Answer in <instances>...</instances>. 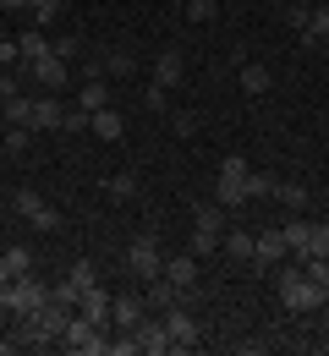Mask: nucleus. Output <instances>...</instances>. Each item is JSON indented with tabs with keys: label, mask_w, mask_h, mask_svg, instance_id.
Wrapping results in <instances>:
<instances>
[{
	"label": "nucleus",
	"mask_w": 329,
	"mask_h": 356,
	"mask_svg": "<svg viewBox=\"0 0 329 356\" xmlns=\"http://www.w3.org/2000/svg\"><path fill=\"white\" fill-rule=\"evenodd\" d=\"M45 302H49V285L33 280V274H11V280L0 285V307L17 312V318H22V312H39Z\"/></svg>",
	"instance_id": "f257e3e1"
},
{
	"label": "nucleus",
	"mask_w": 329,
	"mask_h": 356,
	"mask_svg": "<svg viewBox=\"0 0 329 356\" xmlns=\"http://www.w3.org/2000/svg\"><path fill=\"white\" fill-rule=\"evenodd\" d=\"M214 203H220V209H241V203H247V159H241V154H225V159H220Z\"/></svg>",
	"instance_id": "f03ea898"
},
{
	"label": "nucleus",
	"mask_w": 329,
	"mask_h": 356,
	"mask_svg": "<svg viewBox=\"0 0 329 356\" xmlns=\"http://www.w3.org/2000/svg\"><path fill=\"white\" fill-rule=\"evenodd\" d=\"M280 302H285V312H319L324 307V291L302 274V264L296 268H285L280 274Z\"/></svg>",
	"instance_id": "7ed1b4c3"
},
{
	"label": "nucleus",
	"mask_w": 329,
	"mask_h": 356,
	"mask_svg": "<svg viewBox=\"0 0 329 356\" xmlns=\"http://www.w3.org/2000/svg\"><path fill=\"white\" fill-rule=\"evenodd\" d=\"M61 346H66V351H77V356H110V334H104L99 323H88L83 312H72V323H66Z\"/></svg>",
	"instance_id": "20e7f679"
},
{
	"label": "nucleus",
	"mask_w": 329,
	"mask_h": 356,
	"mask_svg": "<svg viewBox=\"0 0 329 356\" xmlns=\"http://www.w3.org/2000/svg\"><path fill=\"white\" fill-rule=\"evenodd\" d=\"M192 220H198V225H192V252L203 258V252H214V247L225 241V209H220V203H214V209L203 203Z\"/></svg>",
	"instance_id": "39448f33"
},
{
	"label": "nucleus",
	"mask_w": 329,
	"mask_h": 356,
	"mask_svg": "<svg viewBox=\"0 0 329 356\" xmlns=\"http://www.w3.org/2000/svg\"><path fill=\"white\" fill-rule=\"evenodd\" d=\"M121 264L132 268V274H138V280H159V274H165V258H159V241H154V236H148V230H143L138 241H132V247H127V258H121Z\"/></svg>",
	"instance_id": "423d86ee"
},
{
	"label": "nucleus",
	"mask_w": 329,
	"mask_h": 356,
	"mask_svg": "<svg viewBox=\"0 0 329 356\" xmlns=\"http://www.w3.org/2000/svg\"><path fill=\"white\" fill-rule=\"evenodd\" d=\"M11 203H17V214H22V220H33V230H61V214H55V209H49L45 197H39V192H28V186H22V192H11Z\"/></svg>",
	"instance_id": "0eeeda50"
},
{
	"label": "nucleus",
	"mask_w": 329,
	"mask_h": 356,
	"mask_svg": "<svg viewBox=\"0 0 329 356\" xmlns=\"http://www.w3.org/2000/svg\"><path fill=\"white\" fill-rule=\"evenodd\" d=\"M159 318H165V334H170V346H176V356L198 346V318H192V312L182 307V302H176V307H165Z\"/></svg>",
	"instance_id": "6e6552de"
},
{
	"label": "nucleus",
	"mask_w": 329,
	"mask_h": 356,
	"mask_svg": "<svg viewBox=\"0 0 329 356\" xmlns=\"http://www.w3.org/2000/svg\"><path fill=\"white\" fill-rule=\"evenodd\" d=\"M77 312H83V318H88V323H99V329H104V334H110V329H115V318H110V291H104V285H88V291H83V296H77Z\"/></svg>",
	"instance_id": "1a4fd4ad"
},
{
	"label": "nucleus",
	"mask_w": 329,
	"mask_h": 356,
	"mask_svg": "<svg viewBox=\"0 0 329 356\" xmlns=\"http://www.w3.org/2000/svg\"><path fill=\"white\" fill-rule=\"evenodd\" d=\"M138 346H143V356H176V346H170V334H165V318H143L138 329Z\"/></svg>",
	"instance_id": "9d476101"
},
{
	"label": "nucleus",
	"mask_w": 329,
	"mask_h": 356,
	"mask_svg": "<svg viewBox=\"0 0 329 356\" xmlns=\"http://www.w3.org/2000/svg\"><path fill=\"white\" fill-rule=\"evenodd\" d=\"M291 247H285L280 230H258V247H252V268H269V264H285Z\"/></svg>",
	"instance_id": "9b49d317"
},
{
	"label": "nucleus",
	"mask_w": 329,
	"mask_h": 356,
	"mask_svg": "<svg viewBox=\"0 0 329 356\" xmlns=\"http://www.w3.org/2000/svg\"><path fill=\"white\" fill-rule=\"evenodd\" d=\"M110 318H115V329H138L148 318V302L143 296H110Z\"/></svg>",
	"instance_id": "f8f14e48"
},
{
	"label": "nucleus",
	"mask_w": 329,
	"mask_h": 356,
	"mask_svg": "<svg viewBox=\"0 0 329 356\" xmlns=\"http://www.w3.org/2000/svg\"><path fill=\"white\" fill-rule=\"evenodd\" d=\"M165 280L187 296L192 285H198V252H182V258H165Z\"/></svg>",
	"instance_id": "ddd939ff"
},
{
	"label": "nucleus",
	"mask_w": 329,
	"mask_h": 356,
	"mask_svg": "<svg viewBox=\"0 0 329 356\" xmlns=\"http://www.w3.org/2000/svg\"><path fill=\"white\" fill-rule=\"evenodd\" d=\"M28 72H33V83H39V88H61V83L72 77V60H61V55H45V60H33Z\"/></svg>",
	"instance_id": "4468645a"
},
{
	"label": "nucleus",
	"mask_w": 329,
	"mask_h": 356,
	"mask_svg": "<svg viewBox=\"0 0 329 356\" xmlns=\"http://www.w3.org/2000/svg\"><path fill=\"white\" fill-rule=\"evenodd\" d=\"M182 77H187V60H182L176 49H159V60H154V83H159V88H182Z\"/></svg>",
	"instance_id": "2eb2a0df"
},
{
	"label": "nucleus",
	"mask_w": 329,
	"mask_h": 356,
	"mask_svg": "<svg viewBox=\"0 0 329 356\" xmlns=\"http://www.w3.org/2000/svg\"><path fill=\"white\" fill-rule=\"evenodd\" d=\"M88 132H94L99 143H121V137H127V121H121V110H110V104H104V110H94Z\"/></svg>",
	"instance_id": "dca6fc26"
},
{
	"label": "nucleus",
	"mask_w": 329,
	"mask_h": 356,
	"mask_svg": "<svg viewBox=\"0 0 329 356\" xmlns=\"http://www.w3.org/2000/svg\"><path fill=\"white\" fill-rule=\"evenodd\" d=\"M61 121H66V104H61V99H33V121H28V127H39V132H55Z\"/></svg>",
	"instance_id": "f3484780"
},
{
	"label": "nucleus",
	"mask_w": 329,
	"mask_h": 356,
	"mask_svg": "<svg viewBox=\"0 0 329 356\" xmlns=\"http://www.w3.org/2000/svg\"><path fill=\"white\" fill-rule=\"evenodd\" d=\"M329 39V6H307V28H302V44H324Z\"/></svg>",
	"instance_id": "a211bd4d"
},
{
	"label": "nucleus",
	"mask_w": 329,
	"mask_h": 356,
	"mask_svg": "<svg viewBox=\"0 0 329 356\" xmlns=\"http://www.w3.org/2000/svg\"><path fill=\"white\" fill-rule=\"evenodd\" d=\"M77 104H83L88 115H94V110H104V104H110V83H104V77H88V83L77 88Z\"/></svg>",
	"instance_id": "6ab92c4d"
},
{
	"label": "nucleus",
	"mask_w": 329,
	"mask_h": 356,
	"mask_svg": "<svg viewBox=\"0 0 329 356\" xmlns=\"http://www.w3.org/2000/svg\"><path fill=\"white\" fill-rule=\"evenodd\" d=\"M225 252H231L236 264H252V247H258V236L252 230H225V241H220Z\"/></svg>",
	"instance_id": "aec40b11"
},
{
	"label": "nucleus",
	"mask_w": 329,
	"mask_h": 356,
	"mask_svg": "<svg viewBox=\"0 0 329 356\" xmlns=\"http://www.w3.org/2000/svg\"><path fill=\"white\" fill-rule=\"evenodd\" d=\"M280 236H285V247H291L296 258H307V236H313V220H285V225H280Z\"/></svg>",
	"instance_id": "412c9836"
},
{
	"label": "nucleus",
	"mask_w": 329,
	"mask_h": 356,
	"mask_svg": "<svg viewBox=\"0 0 329 356\" xmlns=\"http://www.w3.org/2000/svg\"><path fill=\"white\" fill-rule=\"evenodd\" d=\"M241 93H247V99H258V93H269V66H258V60H247V66H241Z\"/></svg>",
	"instance_id": "4be33fe9"
},
{
	"label": "nucleus",
	"mask_w": 329,
	"mask_h": 356,
	"mask_svg": "<svg viewBox=\"0 0 329 356\" xmlns=\"http://www.w3.org/2000/svg\"><path fill=\"white\" fill-rule=\"evenodd\" d=\"M0 115H6L11 127H28V121H33V99H22V93H11V99L0 104Z\"/></svg>",
	"instance_id": "5701e85b"
},
{
	"label": "nucleus",
	"mask_w": 329,
	"mask_h": 356,
	"mask_svg": "<svg viewBox=\"0 0 329 356\" xmlns=\"http://www.w3.org/2000/svg\"><path fill=\"white\" fill-rule=\"evenodd\" d=\"M275 197H280L285 209H296V214L307 209V186H302V181H275Z\"/></svg>",
	"instance_id": "b1692460"
},
{
	"label": "nucleus",
	"mask_w": 329,
	"mask_h": 356,
	"mask_svg": "<svg viewBox=\"0 0 329 356\" xmlns=\"http://www.w3.org/2000/svg\"><path fill=\"white\" fill-rule=\"evenodd\" d=\"M17 44H22V60H28V66H33V60H45V55H49V39L39 33V28H33V33H22Z\"/></svg>",
	"instance_id": "393cba45"
},
{
	"label": "nucleus",
	"mask_w": 329,
	"mask_h": 356,
	"mask_svg": "<svg viewBox=\"0 0 329 356\" xmlns=\"http://www.w3.org/2000/svg\"><path fill=\"white\" fill-rule=\"evenodd\" d=\"M66 280H72V285H77V296H83L88 285H99V268L88 264V258H77V264H72V274H66Z\"/></svg>",
	"instance_id": "a878e982"
},
{
	"label": "nucleus",
	"mask_w": 329,
	"mask_h": 356,
	"mask_svg": "<svg viewBox=\"0 0 329 356\" xmlns=\"http://www.w3.org/2000/svg\"><path fill=\"white\" fill-rule=\"evenodd\" d=\"M0 258H6V268H11V274H33V252H28V247H6Z\"/></svg>",
	"instance_id": "bb28decb"
},
{
	"label": "nucleus",
	"mask_w": 329,
	"mask_h": 356,
	"mask_svg": "<svg viewBox=\"0 0 329 356\" xmlns=\"http://www.w3.org/2000/svg\"><path fill=\"white\" fill-rule=\"evenodd\" d=\"M104 192H110L115 203H127V197H138V181H132V176H110V181H104Z\"/></svg>",
	"instance_id": "cd10ccee"
},
{
	"label": "nucleus",
	"mask_w": 329,
	"mask_h": 356,
	"mask_svg": "<svg viewBox=\"0 0 329 356\" xmlns=\"http://www.w3.org/2000/svg\"><path fill=\"white\" fill-rule=\"evenodd\" d=\"M220 17V0H187V22H214Z\"/></svg>",
	"instance_id": "c85d7f7f"
},
{
	"label": "nucleus",
	"mask_w": 329,
	"mask_h": 356,
	"mask_svg": "<svg viewBox=\"0 0 329 356\" xmlns=\"http://www.w3.org/2000/svg\"><path fill=\"white\" fill-rule=\"evenodd\" d=\"M28 11H33V22H55V17L66 11V0H33Z\"/></svg>",
	"instance_id": "c756f323"
},
{
	"label": "nucleus",
	"mask_w": 329,
	"mask_h": 356,
	"mask_svg": "<svg viewBox=\"0 0 329 356\" xmlns=\"http://www.w3.org/2000/svg\"><path fill=\"white\" fill-rule=\"evenodd\" d=\"M247 197H275V176H258V170H247Z\"/></svg>",
	"instance_id": "7c9ffc66"
},
{
	"label": "nucleus",
	"mask_w": 329,
	"mask_h": 356,
	"mask_svg": "<svg viewBox=\"0 0 329 356\" xmlns=\"http://www.w3.org/2000/svg\"><path fill=\"white\" fill-rule=\"evenodd\" d=\"M307 258H329V225H313V236H307Z\"/></svg>",
	"instance_id": "2f4dec72"
},
{
	"label": "nucleus",
	"mask_w": 329,
	"mask_h": 356,
	"mask_svg": "<svg viewBox=\"0 0 329 356\" xmlns=\"http://www.w3.org/2000/svg\"><path fill=\"white\" fill-rule=\"evenodd\" d=\"M88 121H94V115H88V110H83V104H72V110H66V121H61V127H66V132H88Z\"/></svg>",
	"instance_id": "473e14b6"
},
{
	"label": "nucleus",
	"mask_w": 329,
	"mask_h": 356,
	"mask_svg": "<svg viewBox=\"0 0 329 356\" xmlns=\"http://www.w3.org/2000/svg\"><path fill=\"white\" fill-rule=\"evenodd\" d=\"M170 127H176V137H192V132H198V115H192V110H176Z\"/></svg>",
	"instance_id": "72a5a7b5"
},
{
	"label": "nucleus",
	"mask_w": 329,
	"mask_h": 356,
	"mask_svg": "<svg viewBox=\"0 0 329 356\" xmlns=\"http://www.w3.org/2000/svg\"><path fill=\"white\" fill-rule=\"evenodd\" d=\"M28 132H33V127H11V132H6V148L22 154V148H28Z\"/></svg>",
	"instance_id": "f704fd0d"
},
{
	"label": "nucleus",
	"mask_w": 329,
	"mask_h": 356,
	"mask_svg": "<svg viewBox=\"0 0 329 356\" xmlns=\"http://www.w3.org/2000/svg\"><path fill=\"white\" fill-rule=\"evenodd\" d=\"M77 49H83L77 39H55V44H49V55H61V60H77Z\"/></svg>",
	"instance_id": "c9c22d12"
},
{
	"label": "nucleus",
	"mask_w": 329,
	"mask_h": 356,
	"mask_svg": "<svg viewBox=\"0 0 329 356\" xmlns=\"http://www.w3.org/2000/svg\"><path fill=\"white\" fill-rule=\"evenodd\" d=\"M165 93H170V88L154 83V88H143V104H148V110H165Z\"/></svg>",
	"instance_id": "e433bc0d"
},
{
	"label": "nucleus",
	"mask_w": 329,
	"mask_h": 356,
	"mask_svg": "<svg viewBox=\"0 0 329 356\" xmlns=\"http://www.w3.org/2000/svg\"><path fill=\"white\" fill-rule=\"evenodd\" d=\"M11 93H22V88H17V77H6V72H0V104H6Z\"/></svg>",
	"instance_id": "4c0bfd02"
},
{
	"label": "nucleus",
	"mask_w": 329,
	"mask_h": 356,
	"mask_svg": "<svg viewBox=\"0 0 329 356\" xmlns=\"http://www.w3.org/2000/svg\"><path fill=\"white\" fill-rule=\"evenodd\" d=\"M33 0H0V11H28Z\"/></svg>",
	"instance_id": "58836bf2"
},
{
	"label": "nucleus",
	"mask_w": 329,
	"mask_h": 356,
	"mask_svg": "<svg viewBox=\"0 0 329 356\" xmlns=\"http://www.w3.org/2000/svg\"><path fill=\"white\" fill-rule=\"evenodd\" d=\"M6 280H11V268H6V258H0V285H6Z\"/></svg>",
	"instance_id": "ea45409f"
},
{
	"label": "nucleus",
	"mask_w": 329,
	"mask_h": 356,
	"mask_svg": "<svg viewBox=\"0 0 329 356\" xmlns=\"http://www.w3.org/2000/svg\"><path fill=\"white\" fill-rule=\"evenodd\" d=\"M319 291H324V307H329V280H324V285H319Z\"/></svg>",
	"instance_id": "a19ab883"
},
{
	"label": "nucleus",
	"mask_w": 329,
	"mask_h": 356,
	"mask_svg": "<svg viewBox=\"0 0 329 356\" xmlns=\"http://www.w3.org/2000/svg\"><path fill=\"white\" fill-rule=\"evenodd\" d=\"M291 6H307V0H291Z\"/></svg>",
	"instance_id": "79ce46f5"
}]
</instances>
